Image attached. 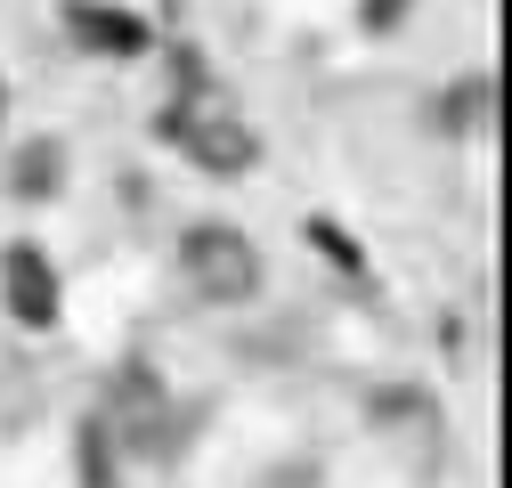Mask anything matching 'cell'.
<instances>
[{
    "instance_id": "7a4b0ae2",
    "label": "cell",
    "mask_w": 512,
    "mask_h": 488,
    "mask_svg": "<svg viewBox=\"0 0 512 488\" xmlns=\"http://www.w3.org/2000/svg\"><path fill=\"white\" fill-rule=\"evenodd\" d=\"M163 139H179L187 155H196V171H212V179H236V171L261 163V139H252V122H236V114L212 106V98L163 114Z\"/></svg>"
},
{
    "instance_id": "ba28073f",
    "label": "cell",
    "mask_w": 512,
    "mask_h": 488,
    "mask_svg": "<svg viewBox=\"0 0 512 488\" xmlns=\"http://www.w3.org/2000/svg\"><path fill=\"white\" fill-rule=\"evenodd\" d=\"M358 17H366V33H382V25L407 17V0H358Z\"/></svg>"
},
{
    "instance_id": "9c48e42d",
    "label": "cell",
    "mask_w": 512,
    "mask_h": 488,
    "mask_svg": "<svg viewBox=\"0 0 512 488\" xmlns=\"http://www.w3.org/2000/svg\"><path fill=\"white\" fill-rule=\"evenodd\" d=\"M0 122H9V82H0Z\"/></svg>"
},
{
    "instance_id": "5b68a950",
    "label": "cell",
    "mask_w": 512,
    "mask_h": 488,
    "mask_svg": "<svg viewBox=\"0 0 512 488\" xmlns=\"http://www.w3.org/2000/svg\"><path fill=\"white\" fill-rule=\"evenodd\" d=\"M66 25H74V41L98 49V57H139V49H147V25L122 17V9H98V0H74Z\"/></svg>"
},
{
    "instance_id": "3957f363",
    "label": "cell",
    "mask_w": 512,
    "mask_h": 488,
    "mask_svg": "<svg viewBox=\"0 0 512 488\" xmlns=\"http://www.w3.org/2000/svg\"><path fill=\"white\" fill-rule=\"evenodd\" d=\"M106 407H114L106 440H122L131 456H171V399H163V383L147 375V366H122Z\"/></svg>"
},
{
    "instance_id": "6da1fadb",
    "label": "cell",
    "mask_w": 512,
    "mask_h": 488,
    "mask_svg": "<svg viewBox=\"0 0 512 488\" xmlns=\"http://www.w3.org/2000/svg\"><path fill=\"white\" fill-rule=\"evenodd\" d=\"M179 261H187V285H196L204 301H252L261 293V261H252V236H236V228H220V220H204V228H187V244H179Z\"/></svg>"
},
{
    "instance_id": "8992f818",
    "label": "cell",
    "mask_w": 512,
    "mask_h": 488,
    "mask_svg": "<svg viewBox=\"0 0 512 488\" xmlns=\"http://www.w3.org/2000/svg\"><path fill=\"white\" fill-rule=\"evenodd\" d=\"M9 188H17L25 204L57 196V188H66V147H57V139H33V147H17V163H9Z\"/></svg>"
},
{
    "instance_id": "52a82bcc",
    "label": "cell",
    "mask_w": 512,
    "mask_h": 488,
    "mask_svg": "<svg viewBox=\"0 0 512 488\" xmlns=\"http://www.w3.org/2000/svg\"><path fill=\"white\" fill-rule=\"evenodd\" d=\"M488 98H496V82H488V74L456 82V90L439 98V131H480V122H488Z\"/></svg>"
},
{
    "instance_id": "277c9868",
    "label": "cell",
    "mask_w": 512,
    "mask_h": 488,
    "mask_svg": "<svg viewBox=\"0 0 512 488\" xmlns=\"http://www.w3.org/2000/svg\"><path fill=\"white\" fill-rule=\"evenodd\" d=\"M0 293H9V318L17 326H57V269L41 261V244H9Z\"/></svg>"
}]
</instances>
